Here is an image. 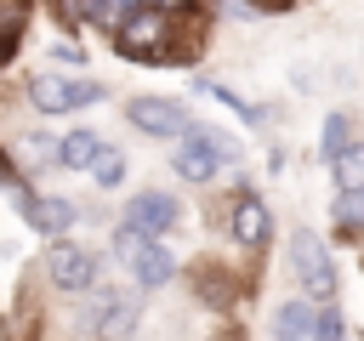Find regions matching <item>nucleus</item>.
Listing matches in <instances>:
<instances>
[{
    "label": "nucleus",
    "instance_id": "nucleus-10",
    "mask_svg": "<svg viewBox=\"0 0 364 341\" xmlns=\"http://www.w3.org/2000/svg\"><path fill=\"white\" fill-rule=\"evenodd\" d=\"M159 34H165V11H154V6H148V11H136L114 40H119V51H154V45H159Z\"/></svg>",
    "mask_w": 364,
    "mask_h": 341
},
{
    "label": "nucleus",
    "instance_id": "nucleus-20",
    "mask_svg": "<svg viewBox=\"0 0 364 341\" xmlns=\"http://www.w3.org/2000/svg\"><path fill=\"white\" fill-rule=\"evenodd\" d=\"M51 57H57V63H80V45H74V40H63V45L51 51Z\"/></svg>",
    "mask_w": 364,
    "mask_h": 341
},
{
    "label": "nucleus",
    "instance_id": "nucleus-12",
    "mask_svg": "<svg viewBox=\"0 0 364 341\" xmlns=\"http://www.w3.org/2000/svg\"><path fill=\"white\" fill-rule=\"evenodd\" d=\"M313 318H318V313H313L307 301H284V307L273 313V335H279V341H313Z\"/></svg>",
    "mask_w": 364,
    "mask_h": 341
},
{
    "label": "nucleus",
    "instance_id": "nucleus-17",
    "mask_svg": "<svg viewBox=\"0 0 364 341\" xmlns=\"http://www.w3.org/2000/svg\"><path fill=\"white\" fill-rule=\"evenodd\" d=\"M341 148H347V119L330 114V119H324V159H336Z\"/></svg>",
    "mask_w": 364,
    "mask_h": 341
},
{
    "label": "nucleus",
    "instance_id": "nucleus-2",
    "mask_svg": "<svg viewBox=\"0 0 364 341\" xmlns=\"http://www.w3.org/2000/svg\"><path fill=\"white\" fill-rule=\"evenodd\" d=\"M136 324H142L136 290H97V301H91V335L97 341H131Z\"/></svg>",
    "mask_w": 364,
    "mask_h": 341
},
{
    "label": "nucleus",
    "instance_id": "nucleus-11",
    "mask_svg": "<svg viewBox=\"0 0 364 341\" xmlns=\"http://www.w3.org/2000/svg\"><path fill=\"white\" fill-rule=\"evenodd\" d=\"M102 159V136L97 131H68L63 142H57V165L63 170H91Z\"/></svg>",
    "mask_w": 364,
    "mask_h": 341
},
{
    "label": "nucleus",
    "instance_id": "nucleus-8",
    "mask_svg": "<svg viewBox=\"0 0 364 341\" xmlns=\"http://www.w3.org/2000/svg\"><path fill=\"white\" fill-rule=\"evenodd\" d=\"M228 227H233V239H239V244H267V233H273V216H267V205H262L256 193H245V199L233 205Z\"/></svg>",
    "mask_w": 364,
    "mask_h": 341
},
{
    "label": "nucleus",
    "instance_id": "nucleus-18",
    "mask_svg": "<svg viewBox=\"0 0 364 341\" xmlns=\"http://www.w3.org/2000/svg\"><path fill=\"white\" fill-rule=\"evenodd\" d=\"M85 102H102V85L97 80H68V108H85Z\"/></svg>",
    "mask_w": 364,
    "mask_h": 341
},
{
    "label": "nucleus",
    "instance_id": "nucleus-4",
    "mask_svg": "<svg viewBox=\"0 0 364 341\" xmlns=\"http://www.w3.org/2000/svg\"><path fill=\"white\" fill-rule=\"evenodd\" d=\"M125 114H131V125H136V131H148V136H176V142H182V136L193 131L188 108H182V102H171V97H136Z\"/></svg>",
    "mask_w": 364,
    "mask_h": 341
},
{
    "label": "nucleus",
    "instance_id": "nucleus-21",
    "mask_svg": "<svg viewBox=\"0 0 364 341\" xmlns=\"http://www.w3.org/2000/svg\"><path fill=\"white\" fill-rule=\"evenodd\" d=\"M165 6H182V0H154V11H165Z\"/></svg>",
    "mask_w": 364,
    "mask_h": 341
},
{
    "label": "nucleus",
    "instance_id": "nucleus-6",
    "mask_svg": "<svg viewBox=\"0 0 364 341\" xmlns=\"http://www.w3.org/2000/svg\"><path fill=\"white\" fill-rule=\"evenodd\" d=\"M176 216H182V205H176L171 193H136V199H131V210H125V222H131L136 233H148V239L171 233V227H176Z\"/></svg>",
    "mask_w": 364,
    "mask_h": 341
},
{
    "label": "nucleus",
    "instance_id": "nucleus-13",
    "mask_svg": "<svg viewBox=\"0 0 364 341\" xmlns=\"http://www.w3.org/2000/svg\"><path fill=\"white\" fill-rule=\"evenodd\" d=\"M330 176L341 193H364V142H347L336 159H330Z\"/></svg>",
    "mask_w": 364,
    "mask_h": 341
},
{
    "label": "nucleus",
    "instance_id": "nucleus-15",
    "mask_svg": "<svg viewBox=\"0 0 364 341\" xmlns=\"http://www.w3.org/2000/svg\"><path fill=\"white\" fill-rule=\"evenodd\" d=\"M313 341H347V324H341L336 307H318V318H313Z\"/></svg>",
    "mask_w": 364,
    "mask_h": 341
},
{
    "label": "nucleus",
    "instance_id": "nucleus-7",
    "mask_svg": "<svg viewBox=\"0 0 364 341\" xmlns=\"http://www.w3.org/2000/svg\"><path fill=\"white\" fill-rule=\"evenodd\" d=\"M17 205H23L28 227H40V233H68V227H74V205L57 199V193H23Z\"/></svg>",
    "mask_w": 364,
    "mask_h": 341
},
{
    "label": "nucleus",
    "instance_id": "nucleus-16",
    "mask_svg": "<svg viewBox=\"0 0 364 341\" xmlns=\"http://www.w3.org/2000/svg\"><path fill=\"white\" fill-rule=\"evenodd\" d=\"M91 176H97V182H102V188H114V182H119V176H125V159H119V148H102V159H97V165H91Z\"/></svg>",
    "mask_w": 364,
    "mask_h": 341
},
{
    "label": "nucleus",
    "instance_id": "nucleus-9",
    "mask_svg": "<svg viewBox=\"0 0 364 341\" xmlns=\"http://www.w3.org/2000/svg\"><path fill=\"white\" fill-rule=\"evenodd\" d=\"M131 273H136V284H142V290H159V284L176 273V261H171V250H165L159 239H148V244L131 256Z\"/></svg>",
    "mask_w": 364,
    "mask_h": 341
},
{
    "label": "nucleus",
    "instance_id": "nucleus-5",
    "mask_svg": "<svg viewBox=\"0 0 364 341\" xmlns=\"http://www.w3.org/2000/svg\"><path fill=\"white\" fill-rule=\"evenodd\" d=\"M46 278H51L57 290H91V284H97V256L80 250V244H51Z\"/></svg>",
    "mask_w": 364,
    "mask_h": 341
},
{
    "label": "nucleus",
    "instance_id": "nucleus-14",
    "mask_svg": "<svg viewBox=\"0 0 364 341\" xmlns=\"http://www.w3.org/2000/svg\"><path fill=\"white\" fill-rule=\"evenodd\" d=\"M28 102H34L40 114H63V108H68V80H57V74H34V80H28Z\"/></svg>",
    "mask_w": 364,
    "mask_h": 341
},
{
    "label": "nucleus",
    "instance_id": "nucleus-1",
    "mask_svg": "<svg viewBox=\"0 0 364 341\" xmlns=\"http://www.w3.org/2000/svg\"><path fill=\"white\" fill-rule=\"evenodd\" d=\"M233 153H239V148H233L222 131H199V125H193V131L176 142V153H171V170H176L182 182H210V176H216V170H222Z\"/></svg>",
    "mask_w": 364,
    "mask_h": 341
},
{
    "label": "nucleus",
    "instance_id": "nucleus-19",
    "mask_svg": "<svg viewBox=\"0 0 364 341\" xmlns=\"http://www.w3.org/2000/svg\"><path fill=\"white\" fill-rule=\"evenodd\" d=\"M336 222H341V227H364V193H347V199L336 205Z\"/></svg>",
    "mask_w": 364,
    "mask_h": 341
},
{
    "label": "nucleus",
    "instance_id": "nucleus-3",
    "mask_svg": "<svg viewBox=\"0 0 364 341\" xmlns=\"http://www.w3.org/2000/svg\"><path fill=\"white\" fill-rule=\"evenodd\" d=\"M290 261H296V278H301V290H307L313 301H324V307H330V296H336V267H330L324 244H318L313 233H296V244H290Z\"/></svg>",
    "mask_w": 364,
    "mask_h": 341
}]
</instances>
